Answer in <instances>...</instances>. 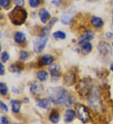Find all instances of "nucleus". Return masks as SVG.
<instances>
[{"instance_id":"7","label":"nucleus","mask_w":113,"mask_h":124,"mask_svg":"<svg viewBox=\"0 0 113 124\" xmlns=\"http://www.w3.org/2000/svg\"><path fill=\"white\" fill-rule=\"evenodd\" d=\"M94 37V33H93V31L90 30L86 31L83 34L82 36H80V37L78 39V45H82L84 43L87 42V41L93 39Z\"/></svg>"},{"instance_id":"8","label":"nucleus","mask_w":113,"mask_h":124,"mask_svg":"<svg viewBox=\"0 0 113 124\" xmlns=\"http://www.w3.org/2000/svg\"><path fill=\"white\" fill-rule=\"evenodd\" d=\"M76 80L75 74L72 71L67 72L63 77V83L67 86H72L74 85Z\"/></svg>"},{"instance_id":"31","label":"nucleus","mask_w":113,"mask_h":124,"mask_svg":"<svg viewBox=\"0 0 113 124\" xmlns=\"http://www.w3.org/2000/svg\"><path fill=\"white\" fill-rule=\"evenodd\" d=\"M5 67L3 65V64L0 62V75H3L5 74Z\"/></svg>"},{"instance_id":"33","label":"nucleus","mask_w":113,"mask_h":124,"mask_svg":"<svg viewBox=\"0 0 113 124\" xmlns=\"http://www.w3.org/2000/svg\"><path fill=\"white\" fill-rule=\"evenodd\" d=\"M52 4L56 6H59L62 3V0H52Z\"/></svg>"},{"instance_id":"32","label":"nucleus","mask_w":113,"mask_h":124,"mask_svg":"<svg viewBox=\"0 0 113 124\" xmlns=\"http://www.w3.org/2000/svg\"><path fill=\"white\" fill-rule=\"evenodd\" d=\"M1 124H8L9 121L5 116H2L1 118Z\"/></svg>"},{"instance_id":"38","label":"nucleus","mask_w":113,"mask_h":124,"mask_svg":"<svg viewBox=\"0 0 113 124\" xmlns=\"http://www.w3.org/2000/svg\"></svg>"},{"instance_id":"16","label":"nucleus","mask_w":113,"mask_h":124,"mask_svg":"<svg viewBox=\"0 0 113 124\" xmlns=\"http://www.w3.org/2000/svg\"><path fill=\"white\" fill-rule=\"evenodd\" d=\"M49 120L53 124H57L60 120V114L57 110H53L49 115Z\"/></svg>"},{"instance_id":"35","label":"nucleus","mask_w":113,"mask_h":124,"mask_svg":"<svg viewBox=\"0 0 113 124\" xmlns=\"http://www.w3.org/2000/svg\"><path fill=\"white\" fill-rule=\"evenodd\" d=\"M113 35L111 33H107L106 34V36L107 37V38H111L112 37H113Z\"/></svg>"},{"instance_id":"30","label":"nucleus","mask_w":113,"mask_h":124,"mask_svg":"<svg viewBox=\"0 0 113 124\" xmlns=\"http://www.w3.org/2000/svg\"><path fill=\"white\" fill-rule=\"evenodd\" d=\"M15 5L17 6H21L22 7L25 4V0H14Z\"/></svg>"},{"instance_id":"13","label":"nucleus","mask_w":113,"mask_h":124,"mask_svg":"<svg viewBox=\"0 0 113 124\" xmlns=\"http://www.w3.org/2000/svg\"><path fill=\"white\" fill-rule=\"evenodd\" d=\"M90 23L92 26L96 28H99L102 27L104 24V21L101 18L97 16H93L91 18Z\"/></svg>"},{"instance_id":"10","label":"nucleus","mask_w":113,"mask_h":124,"mask_svg":"<svg viewBox=\"0 0 113 124\" xmlns=\"http://www.w3.org/2000/svg\"><path fill=\"white\" fill-rule=\"evenodd\" d=\"M38 15H39L41 21L43 23H47V21L49 20V18H50V14L49 13L48 11L45 8H42L39 11L38 13Z\"/></svg>"},{"instance_id":"36","label":"nucleus","mask_w":113,"mask_h":124,"mask_svg":"<svg viewBox=\"0 0 113 124\" xmlns=\"http://www.w3.org/2000/svg\"><path fill=\"white\" fill-rule=\"evenodd\" d=\"M111 70L113 71V63L111 65Z\"/></svg>"},{"instance_id":"12","label":"nucleus","mask_w":113,"mask_h":124,"mask_svg":"<svg viewBox=\"0 0 113 124\" xmlns=\"http://www.w3.org/2000/svg\"><path fill=\"white\" fill-rule=\"evenodd\" d=\"M50 100L47 98H42V99H37L36 103L39 107L44 109H48L50 107Z\"/></svg>"},{"instance_id":"1","label":"nucleus","mask_w":113,"mask_h":124,"mask_svg":"<svg viewBox=\"0 0 113 124\" xmlns=\"http://www.w3.org/2000/svg\"><path fill=\"white\" fill-rule=\"evenodd\" d=\"M50 101L56 105H64L66 107L71 106L72 100L68 91L62 87H50L47 89Z\"/></svg>"},{"instance_id":"26","label":"nucleus","mask_w":113,"mask_h":124,"mask_svg":"<svg viewBox=\"0 0 113 124\" xmlns=\"http://www.w3.org/2000/svg\"><path fill=\"white\" fill-rule=\"evenodd\" d=\"M40 0H29V4L32 8H36L40 5Z\"/></svg>"},{"instance_id":"39","label":"nucleus","mask_w":113,"mask_h":124,"mask_svg":"<svg viewBox=\"0 0 113 124\" xmlns=\"http://www.w3.org/2000/svg\"><path fill=\"white\" fill-rule=\"evenodd\" d=\"M0 9H1V8H0Z\"/></svg>"},{"instance_id":"4","label":"nucleus","mask_w":113,"mask_h":124,"mask_svg":"<svg viewBox=\"0 0 113 124\" xmlns=\"http://www.w3.org/2000/svg\"><path fill=\"white\" fill-rule=\"evenodd\" d=\"M76 112L78 115V118L83 123H87L89 120L90 115L87 108L81 104H78L76 107Z\"/></svg>"},{"instance_id":"15","label":"nucleus","mask_w":113,"mask_h":124,"mask_svg":"<svg viewBox=\"0 0 113 124\" xmlns=\"http://www.w3.org/2000/svg\"><path fill=\"white\" fill-rule=\"evenodd\" d=\"M75 112L72 109H69L66 111L64 116V121L65 122H70L75 117Z\"/></svg>"},{"instance_id":"14","label":"nucleus","mask_w":113,"mask_h":124,"mask_svg":"<svg viewBox=\"0 0 113 124\" xmlns=\"http://www.w3.org/2000/svg\"><path fill=\"white\" fill-rule=\"evenodd\" d=\"M53 57L52 55L50 54H46V55H44L42 57L40 60V63L41 64L42 66H45V65H50L53 63Z\"/></svg>"},{"instance_id":"25","label":"nucleus","mask_w":113,"mask_h":124,"mask_svg":"<svg viewBox=\"0 0 113 124\" xmlns=\"http://www.w3.org/2000/svg\"><path fill=\"white\" fill-rule=\"evenodd\" d=\"M0 5L5 9H8L10 5V0H0Z\"/></svg>"},{"instance_id":"6","label":"nucleus","mask_w":113,"mask_h":124,"mask_svg":"<svg viewBox=\"0 0 113 124\" xmlns=\"http://www.w3.org/2000/svg\"><path fill=\"white\" fill-rule=\"evenodd\" d=\"M98 50L104 56H108L112 54V49L110 45L106 42H101L98 45Z\"/></svg>"},{"instance_id":"18","label":"nucleus","mask_w":113,"mask_h":124,"mask_svg":"<svg viewBox=\"0 0 113 124\" xmlns=\"http://www.w3.org/2000/svg\"><path fill=\"white\" fill-rule=\"evenodd\" d=\"M92 48V45H91V43H90L89 41L84 43L82 45V53L83 54H84V55L87 54L88 53H89L91 52Z\"/></svg>"},{"instance_id":"22","label":"nucleus","mask_w":113,"mask_h":124,"mask_svg":"<svg viewBox=\"0 0 113 124\" xmlns=\"http://www.w3.org/2000/svg\"><path fill=\"white\" fill-rule=\"evenodd\" d=\"M53 36H54L55 38H57V39H64L66 38V34L64 32L61 31H58L53 33Z\"/></svg>"},{"instance_id":"21","label":"nucleus","mask_w":113,"mask_h":124,"mask_svg":"<svg viewBox=\"0 0 113 124\" xmlns=\"http://www.w3.org/2000/svg\"><path fill=\"white\" fill-rule=\"evenodd\" d=\"M37 78L40 81V82H44L47 79L48 77V73L44 70H41L37 73L36 74Z\"/></svg>"},{"instance_id":"19","label":"nucleus","mask_w":113,"mask_h":124,"mask_svg":"<svg viewBox=\"0 0 113 124\" xmlns=\"http://www.w3.org/2000/svg\"><path fill=\"white\" fill-rule=\"evenodd\" d=\"M11 104L12 107V111L14 113H18L21 108V101L17 100H13L11 101Z\"/></svg>"},{"instance_id":"20","label":"nucleus","mask_w":113,"mask_h":124,"mask_svg":"<svg viewBox=\"0 0 113 124\" xmlns=\"http://www.w3.org/2000/svg\"><path fill=\"white\" fill-rule=\"evenodd\" d=\"M23 67L21 64L17 63L13 64L12 65H11L10 68H9V70L11 72L18 73L20 72L23 70Z\"/></svg>"},{"instance_id":"28","label":"nucleus","mask_w":113,"mask_h":124,"mask_svg":"<svg viewBox=\"0 0 113 124\" xmlns=\"http://www.w3.org/2000/svg\"><path fill=\"white\" fill-rule=\"evenodd\" d=\"M8 111V107L5 103H4L3 101H0V112H7Z\"/></svg>"},{"instance_id":"24","label":"nucleus","mask_w":113,"mask_h":124,"mask_svg":"<svg viewBox=\"0 0 113 124\" xmlns=\"http://www.w3.org/2000/svg\"><path fill=\"white\" fill-rule=\"evenodd\" d=\"M8 92V88L7 86L5 83H1L0 82V93L3 95H5Z\"/></svg>"},{"instance_id":"11","label":"nucleus","mask_w":113,"mask_h":124,"mask_svg":"<svg viewBox=\"0 0 113 124\" xmlns=\"http://www.w3.org/2000/svg\"><path fill=\"white\" fill-rule=\"evenodd\" d=\"M43 86L42 85L40 84V83H36V82L32 83V85H31L30 87V91L34 95H38L42 93L43 92Z\"/></svg>"},{"instance_id":"34","label":"nucleus","mask_w":113,"mask_h":124,"mask_svg":"<svg viewBox=\"0 0 113 124\" xmlns=\"http://www.w3.org/2000/svg\"><path fill=\"white\" fill-rule=\"evenodd\" d=\"M57 21H58L57 18H53V20L51 21V22H50V28H52V26L53 25V24H54L56 22H57Z\"/></svg>"},{"instance_id":"9","label":"nucleus","mask_w":113,"mask_h":124,"mask_svg":"<svg viewBox=\"0 0 113 124\" xmlns=\"http://www.w3.org/2000/svg\"><path fill=\"white\" fill-rule=\"evenodd\" d=\"M49 71L52 78L54 80H57L60 77V67L58 65H53L49 68Z\"/></svg>"},{"instance_id":"37","label":"nucleus","mask_w":113,"mask_h":124,"mask_svg":"<svg viewBox=\"0 0 113 124\" xmlns=\"http://www.w3.org/2000/svg\"><path fill=\"white\" fill-rule=\"evenodd\" d=\"M1 46H0V52H1Z\"/></svg>"},{"instance_id":"27","label":"nucleus","mask_w":113,"mask_h":124,"mask_svg":"<svg viewBox=\"0 0 113 124\" xmlns=\"http://www.w3.org/2000/svg\"><path fill=\"white\" fill-rule=\"evenodd\" d=\"M1 59L3 63H6L9 59V54L6 52H4L1 54Z\"/></svg>"},{"instance_id":"3","label":"nucleus","mask_w":113,"mask_h":124,"mask_svg":"<svg viewBox=\"0 0 113 124\" xmlns=\"http://www.w3.org/2000/svg\"><path fill=\"white\" fill-rule=\"evenodd\" d=\"M49 30L47 28L43 30L42 34L33 41V50L36 53H40L43 51L48 39Z\"/></svg>"},{"instance_id":"5","label":"nucleus","mask_w":113,"mask_h":124,"mask_svg":"<svg viewBox=\"0 0 113 124\" xmlns=\"http://www.w3.org/2000/svg\"><path fill=\"white\" fill-rule=\"evenodd\" d=\"M79 85V90H78V93H80L81 95L84 96H89L91 92V89H92V85L90 84V82L88 81L87 79H84L80 83V84H78Z\"/></svg>"},{"instance_id":"2","label":"nucleus","mask_w":113,"mask_h":124,"mask_svg":"<svg viewBox=\"0 0 113 124\" xmlns=\"http://www.w3.org/2000/svg\"><path fill=\"white\" fill-rule=\"evenodd\" d=\"M9 18L13 24L15 25H21L27 18L26 11L21 6H16L9 14Z\"/></svg>"},{"instance_id":"17","label":"nucleus","mask_w":113,"mask_h":124,"mask_svg":"<svg viewBox=\"0 0 113 124\" xmlns=\"http://www.w3.org/2000/svg\"><path fill=\"white\" fill-rule=\"evenodd\" d=\"M14 39L17 43H22L26 40V36L22 32L18 31L15 33Z\"/></svg>"},{"instance_id":"23","label":"nucleus","mask_w":113,"mask_h":124,"mask_svg":"<svg viewBox=\"0 0 113 124\" xmlns=\"http://www.w3.org/2000/svg\"><path fill=\"white\" fill-rule=\"evenodd\" d=\"M72 18L69 15H64L61 18V21L64 24H69L72 21Z\"/></svg>"},{"instance_id":"29","label":"nucleus","mask_w":113,"mask_h":124,"mask_svg":"<svg viewBox=\"0 0 113 124\" xmlns=\"http://www.w3.org/2000/svg\"><path fill=\"white\" fill-rule=\"evenodd\" d=\"M20 56L21 60H27L28 58L29 54L26 52L21 51L20 53Z\"/></svg>"}]
</instances>
